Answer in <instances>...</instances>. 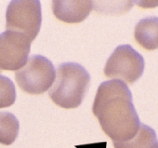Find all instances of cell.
Returning a JSON list of instances; mask_svg holds the SVG:
<instances>
[{
  "label": "cell",
  "instance_id": "6da1fadb",
  "mask_svg": "<svg viewBox=\"0 0 158 148\" xmlns=\"http://www.w3.org/2000/svg\"><path fill=\"white\" fill-rule=\"evenodd\" d=\"M92 112L104 133L114 142L132 139L141 124L133 104L132 93L120 80H108L100 85Z\"/></svg>",
  "mask_w": 158,
  "mask_h": 148
},
{
  "label": "cell",
  "instance_id": "7a4b0ae2",
  "mask_svg": "<svg viewBox=\"0 0 158 148\" xmlns=\"http://www.w3.org/2000/svg\"><path fill=\"white\" fill-rule=\"evenodd\" d=\"M89 83L90 76L82 65L75 62L61 63L57 67L55 81L48 94L58 106L76 108L82 104Z\"/></svg>",
  "mask_w": 158,
  "mask_h": 148
},
{
  "label": "cell",
  "instance_id": "3957f363",
  "mask_svg": "<svg viewBox=\"0 0 158 148\" xmlns=\"http://www.w3.org/2000/svg\"><path fill=\"white\" fill-rule=\"evenodd\" d=\"M56 71L52 62L42 55L28 58L23 67L15 72L18 86L24 92L38 95L48 91L53 85Z\"/></svg>",
  "mask_w": 158,
  "mask_h": 148
},
{
  "label": "cell",
  "instance_id": "277c9868",
  "mask_svg": "<svg viewBox=\"0 0 158 148\" xmlns=\"http://www.w3.org/2000/svg\"><path fill=\"white\" fill-rule=\"evenodd\" d=\"M42 12L38 0H13L6 11V29L25 36L33 42L41 28Z\"/></svg>",
  "mask_w": 158,
  "mask_h": 148
},
{
  "label": "cell",
  "instance_id": "5b68a950",
  "mask_svg": "<svg viewBox=\"0 0 158 148\" xmlns=\"http://www.w3.org/2000/svg\"><path fill=\"white\" fill-rule=\"evenodd\" d=\"M144 67L145 61L141 54L130 45H121L107 60L103 73L107 78L132 85L141 78Z\"/></svg>",
  "mask_w": 158,
  "mask_h": 148
},
{
  "label": "cell",
  "instance_id": "8992f818",
  "mask_svg": "<svg viewBox=\"0 0 158 148\" xmlns=\"http://www.w3.org/2000/svg\"><path fill=\"white\" fill-rule=\"evenodd\" d=\"M31 41L25 36L5 31L0 34V70L18 71L28 61Z\"/></svg>",
  "mask_w": 158,
  "mask_h": 148
},
{
  "label": "cell",
  "instance_id": "52a82bcc",
  "mask_svg": "<svg viewBox=\"0 0 158 148\" xmlns=\"http://www.w3.org/2000/svg\"><path fill=\"white\" fill-rule=\"evenodd\" d=\"M51 5L54 16L66 23L83 22L93 8V2L89 0H55L52 1Z\"/></svg>",
  "mask_w": 158,
  "mask_h": 148
},
{
  "label": "cell",
  "instance_id": "ba28073f",
  "mask_svg": "<svg viewBox=\"0 0 158 148\" xmlns=\"http://www.w3.org/2000/svg\"><path fill=\"white\" fill-rule=\"evenodd\" d=\"M135 40L145 49H158V17H147L140 20L134 30Z\"/></svg>",
  "mask_w": 158,
  "mask_h": 148
},
{
  "label": "cell",
  "instance_id": "9c48e42d",
  "mask_svg": "<svg viewBox=\"0 0 158 148\" xmlns=\"http://www.w3.org/2000/svg\"><path fill=\"white\" fill-rule=\"evenodd\" d=\"M114 148H158L155 131L145 124H140L136 135L125 142H114Z\"/></svg>",
  "mask_w": 158,
  "mask_h": 148
},
{
  "label": "cell",
  "instance_id": "30bf717a",
  "mask_svg": "<svg viewBox=\"0 0 158 148\" xmlns=\"http://www.w3.org/2000/svg\"><path fill=\"white\" fill-rule=\"evenodd\" d=\"M20 124L16 116L9 112H0V143L12 144L19 133Z\"/></svg>",
  "mask_w": 158,
  "mask_h": 148
},
{
  "label": "cell",
  "instance_id": "8fae6325",
  "mask_svg": "<svg viewBox=\"0 0 158 148\" xmlns=\"http://www.w3.org/2000/svg\"><path fill=\"white\" fill-rule=\"evenodd\" d=\"M16 101V89L13 82L0 75V109L11 106Z\"/></svg>",
  "mask_w": 158,
  "mask_h": 148
}]
</instances>
